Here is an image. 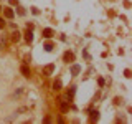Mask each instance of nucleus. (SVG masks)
Instances as JSON below:
<instances>
[{"label": "nucleus", "instance_id": "1", "mask_svg": "<svg viewBox=\"0 0 132 124\" xmlns=\"http://www.w3.org/2000/svg\"><path fill=\"white\" fill-rule=\"evenodd\" d=\"M53 71H55V65H46L43 68V73L46 74V76H50V74H53Z\"/></svg>", "mask_w": 132, "mask_h": 124}, {"label": "nucleus", "instance_id": "2", "mask_svg": "<svg viewBox=\"0 0 132 124\" xmlns=\"http://www.w3.org/2000/svg\"><path fill=\"white\" fill-rule=\"evenodd\" d=\"M64 61H66V63H71V61H74V53L73 51H66L64 53Z\"/></svg>", "mask_w": 132, "mask_h": 124}, {"label": "nucleus", "instance_id": "3", "mask_svg": "<svg viewBox=\"0 0 132 124\" xmlns=\"http://www.w3.org/2000/svg\"><path fill=\"white\" fill-rule=\"evenodd\" d=\"M25 40H27L28 43H31V41H33V30L27 28V33H25Z\"/></svg>", "mask_w": 132, "mask_h": 124}, {"label": "nucleus", "instance_id": "4", "mask_svg": "<svg viewBox=\"0 0 132 124\" xmlns=\"http://www.w3.org/2000/svg\"><path fill=\"white\" fill-rule=\"evenodd\" d=\"M53 35H55V32H53L51 28H45V30H43V36H45V38H51Z\"/></svg>", "mask_w": 132, "mask_h": 124}, {"label": "nucleus", "instance_id": "5", "mask_svg": "<svg viewBox=\"0 0 132 124\" xmlns=\"http://www.w3.org/2000/svg\"><path fill=\"white\" fill-rule=\"evenodd\" d=\"M20 71H22V74H23L25 78H28V76H30V68H28L27 65H23L22 68H20Z\"/></svg>", "mask_w": 132, "mask_h": 124}, {"label": "nucleus", "instance_id": "6", "mask_svg": "<svg viewBox=\"0 0 132 124\" xmlns=\"http://www.w3.org/2000/svg\"><path fill=\"white\" fill-rule=\"evenodd\" d=\"M20 35H22V33H20L18 30H15L13 33H12V36H10V38H12V41H15V43H16V41L20 40Z\"/></svg>", "mask_w": 132, "mask_h": 124}, {"label": "nucleus", "instance_id": "7", "mask_svg": "<svg viewBox=\"0 0 132 124\" xmlns=\"http://www.w3.org/2000/svg\"><path fill=\"white\" fill-rule=\"evenodd\" d=\"M3 15L7 17V18H13V10H12V8H5V10H3Z\"/></svg>", "mask_w": 132, "mask_h": 124}, {"label": "nucleus", "instance_id": "8", "mask_svg": "<svg viewBox=\"0 0 132 124\" xmlns=\"http://www.w3.org/2000/svg\"><path fill=\"white\" fill-rule=\"evenodd\" d=\"M89 116H91V119H93V121H97V119H99V113H97L96 109H94V111H91Z\"/></svg>", "mask_w": 132, "mask_h": 124}, {"label": "nucleus", "instance_id": "9", "mask_svg": "<svg viewBox=\"0 0 132 124\" xmlns=\"http://www.w3.org/2000/svg\"><path fill=\"white\" fill-rule=\"evenodd\" d=\"M79 71H81V66H79V65H73V66H71V73H73V74H78Z\"/></svg>", "mask_w": 132, "mask_h": 124}, {"label": "nucleus", "instance_id": "10", "mask_svg": "<svg viewBox=\"0 0 132 124\" xmlns=\"http://www.w3.org/2000/svg\"><path fill=\"white\" fill-rule=\"evenodd\" d=\"M53 88H55L56 91H58V89H61V80H56L55 83H53Z\"/></svg>", "mask_w": 132, "mask_h": 124}, {"label": "nucleus", "instance_id": "11", "mask_svg": "<svg viewBox=\"0 0 132 124\" xmlns=\"http://www.w3.org/2000/svg\"><path fill=\"white\" fill-rule=\"evenodd\" d=\"M45 50H46V51H51V50H53V43H45Z\"/></svg>", "mask_w": 132, "mask_h": 124}, {"label": "nucleus", "instance_id": "12", "mask_svg": "<svg viewBox=\"0 0 132 124\" xmlns=\"http://www.w3.org/2000/svg\"><path fill=\"white\" fill-rule=\"evenodd\" d=\"M61 111H63V113L68 111V104H66V103H61Z\"/></svg>", "mask_w": 132, "mask_h": 124}, {"label": "nucleus", "instance_id": "13", "mask_svg": "<svg viewBox=\"0 0 132 124\" xmlns=\"http://www.w3.org/2000/svg\"><path fill=\"white\" fill-rule=\"evenodd\" d=\"M22 93H23V88H18V89H16V93H15V98H18Z\"/></svg>", "mask_w": 132, "mask_h": 124}, {"label": "nucleus", "instance_id": "14", "mask_svg": "<svg viewBox=\"0 0 132 124\" xmlns=\"http://www.w3.org/2000/svg\"><path fill=\"white\" fill-rule=\"evenodd\" d=\"M5 20H2V18H0V30H3V28H5Z\"/></svg>", "mask_w": 132, "mask_h": 124}, {"label": "nucleus", "instance_id": "15", "mask_svg": "<svg viewBox=\"0 0 132 124\" xmlns=\"http://www.w3.org/2000/svg\"><path fill=\"white\" fill-rule=\"evenodd\" d=\"M8 3L10 5H18V0H8Z\"/></svg>", "mask_w": 132, "mask_h": 124}, {"label": "nucleus", "instance_id": "16", "mask_svg": "<svg viewBox=\"0 0 132 124\" xmlns=\"http://www.w3.org/2000/svg\"><path fill=\"white\" fill-rule=\"evenodd\" d=\"M97 83H99V86H104V80H102V78H99Z\"/></svg>", "mask_w": 132, "mask_h": 124}, {"label": "nucleus", "instance_id": "17", "mask_svg": "<svg viewBox=\"0 0 132 124\" xmlns=\"http://www.w3.org/2000/svg\"><path fill=\"white\" fill-rule=\"evenodd\" d=\"M0 12H2V7H0Z\"/></svg>", "mask_w": 132, "mask_h": 124}]
</instances>
